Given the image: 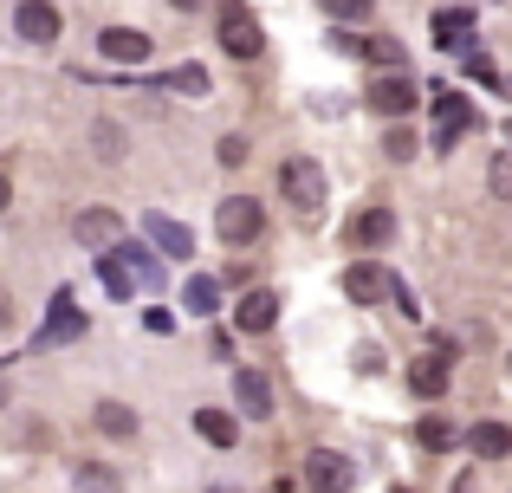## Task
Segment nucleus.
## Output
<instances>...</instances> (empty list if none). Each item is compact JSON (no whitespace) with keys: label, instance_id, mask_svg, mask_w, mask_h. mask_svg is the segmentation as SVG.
Instances as JSON below:
<instances>
[{"label":"nucleus","instance_id":"1","mask_svg":"<svg viewBox=\"0 0 512 493\" xmlns=\"http://www.w3.org/2000/svg\"><path fill=\"white\" fill-rule=\"evenodd\" d=\"M428 117H435V124H428V143H435V150H454L467 130H480V111L454 85H428Z\"/></svg>","mask_w":512,"mask_h":493},{"label":"nucleus","instance_id":"2","mask_svg":"<svg viewBox=\"0 0 512 493\" xmlns=\"http://www.w3.org/2000/svg\"><path fill=\"white\" fill-rule=\"evenodd\" d=\"M214 39H221L227 59H260V46H266V33H260L247 0H221V7H214Z\"/></svg>","mask_w":512,"mask_h":493},{"label":"nucleus","instance_id":"3","mask_svg":"<svg viewBox=\"0 0 512 493\" xmlns=\"http://www.w3.org/2000/svg\"><path fill=\"white\" fill-rule=\"evenodd\" d=\"M279 195H286L299 215H318V208H325V169H318V156H286V163H279Z\"/></svg>","mask_w":512,"mask_h":493},{"label":"nucleus","instance_id":"4","mask_svg":"<svg viewBox=\"0 0 512 493\" xmlns=\"http://www.w3.org/2000/svg\"><path fill=\"white\" fill-rule=\"evenodd\" d=\"M214 234H221L227 247H247L266 234V208L253 202V195H227L221 208H214Z\"/></svg>","mask_w":512,"mask_h":493},{"label":"nucleus","instance_id":"5","mask_svg":"<svg viewBox=\"0 0 512 493\" xmlns=\"http://www.w3.org/2000/svg\"><path fill=\"white\" fill-rule=\"evenodd\" d=\"M72 338H85V312L72 305V292H52V305H46V325H39V338H33V351H59V344H72Z\"/></svg>","mask_w":512,"mask_h":493},{"label":"nucleus","instance_id":"6","mask_svg":"<svg viewBox=\"0 0 512 493\" xmlns=\"http://www.w3.org/2000/svg\"><path fill=\"white\" fill-rule=\"evenodd\" d=\"M305 487L312 493H350L357 487V468H350V455H338V448H312L305 455Z\"/></svg>","mask_w":512,"mask_h":493},{"label":"nucleus","instance_id":"7","mask_svg":"<svg viewBox=\"0 0 512 493\" xmlns=\"http://www.w3.org/2000/svg\"><path fill=\"white\" fill-rule=\"evenodd\" d=\"M448 370H454V338H435V351L415 357V370H409L415 396H422V403H441V396H448Z\"/></svg>","mask_w":512,"mask_h":493},{"label":"nucleus","instance_id":"8","mask_svg":"<svg viewBox=\"0 0 512 493\" xmlns=\"http://www.w3.org/2000/svg\"><path fill=\"white\" fill-rule=\"evenodd\" d=\"M402 292V279L389 273V266H376V260H357V266H344V299H357V305H376V299H396Z\"/></svg>","mask_w":512,"mask_h":493},{"label":"nucleus","instance_id":"9","mask_svg":"<svg viewBox=\"0 0 512 493\" xmlns=\"http://www.w3.org/2000/svg\"><path fill=\"white\" fill-rule=\"evenodd\" d=\"M13 33H20L26 46H52V39L65 33V13L52 7V0H20V7H13Z\"/></svg>","mask_w":512,"mask_h":493},{"label":"nucleus","instance_id":"10","mask_svg":"<svg viewBox=\"0 0 512 493\" xmlns=\"http://www.w3.org/2000/svg\"><path fill=\"white\" fill-rule=\"evenodd\" d=\"M370 111L376 117H409V111H422V85H415V78H402V72L370 78Z\"/></svg>","mask_w":512,"mask_h":493},{"label":"nucleus","instance_id":"11","mask_svg":"<svg viewBox=\"0 0 512 493\" xmlns=\"http://www.w3.org/2000/svg\"><path fill=\"white\" fill-rule=\"evenodd\" d=\"M72 241L78 247H117V241H124V215H117V208H78V215H72Z\"/></svg>","mask_w":512,"mask_h":493},{"label":"nucleus","instance_id":"12","mask_svg":"<svg viewBox=\"0 0 512 493\" xmlns=\"http://www.w3.org/2000/svg\"><path fill=\"white\" fill-rule=\"evenodd\" d=\"M143 234H150V247L163 253V260H188V253H195V234H188L175 215H163V208H156V215H143Z\"/></svg>","mask_w":512,"mask_h":493},{"label":"nucleus","instance_id":"13","mask_svg":"<svg viewBox=\"0 0 512 493\" xmlns=\"http://www.w3.org/2000/svg\"><path fill=\"white\" fill-rule=\"evenodd\" d=\"M98 52L111 65H143V59H150V33H137V26H104Z\"/></svg>","mask_w":512,"mask_h":493},{"label":"nucleus","instance_id":"14","mask_svg":"<svg viewBox=\"0 0 512 493\" xmlns=\"http://www.w3.org/2000/svg\"><path fill=\"white\" fill-rule=\"evenodd\" d=\"M234 403H240V416H253V422L273 416V383H266V370H234Z\"/></svg>","mask_w":512,"mask_h":493},{"label":"nucleus","instance_id":"15","mask_svg":"<svg viewBox=\"0 0 512 493\" xmlns=\"http://www.w3.org/2000/svg\"><path fill=\"white\" fill-rule=\"evenodd\" d=\"M389 241H396V215H389L383 202H376V208H357V221H350V247L370 253V247H389Z\"/></svg>","mask_w":512,"mask_h":493},{"label":"nucleus","instance_id":"16","mask_svg":"<svg viewBox=\"0 0 512 493\" xmlns=\"http://www.w3.org/2000/svg\"><path fill=\"white\" fill-rule=\"evenodd\" d=\"M428 33H435V46L467 52V39H474V7H441L435 20H428Z\"/></svg>","mask_w":512,"mask_h":493},{"label":"nucleus","instance_id":"17","mask_svg":"<svg viewBox=\"0 0 512 493\" xmlns=\"http://www.w3.org/2000/svg\"><path fill=\"white\" fill-rule=\"evenodd\" d=\"M234 325L240 331H273L279 325V292H266V286H253L247 299H240V312H234Z\"/></svg>","mask_w":512,"mask_h":493},{"label":"nucleus","instance_id":"18","mask_svg":"<svg viewBox=\"0 0 512 493\" xmlns=\"http://www.w3.org/2000/svg\"><path fill=\"white\" fill-rule=\"evenodd\" d=\"M467 448H474L480 461H506L512 455V429L506 422H474V429H467Z\"/></svg>","mask_w":512,"mask_h":493},{"label":"nucleus","instance_id":"19","mask_svg":"<svg viewBox=\"0 0 512 493\" xmlns=\"http://www.w3.org/2000/svg\"><path fill=\"white\" fill-rule=\"evenodd\" d=\"M98 286L104 292H111V299H130V292H137V273H130V266H124V253H98Z\"/></svg>","mask_w":512,"mask_h":493},{"label":"nucleus","instance_id":"20","mask_svg":"<svg viewBox=\"0 0 512 493\" xmlns=\"http://www.w3.org/2000/svg\"><path fill=\"white\" fill-rule=\"evenodd\" d=\"M195 435H201V442H214V448H234L240 442V422L227 416V409H195Z\"/></svg>","mask_w":512,"mask_h":493},{"label":"nucleus","instance_id":"21","mask_svg":"<svg viewBox=\"0 0 512 493\" xmlns=\"http://www.w3.org/2000/svg\"><path fill=\"white\" fill-rule=\"evenodd\" d=\"M117 253H124V266H130V273H137V286H156V292H163V260H156V247L117 241Z\"/></svg>","mask_w":512,"mask_h":493},{"label":"nucleus","instance_id":"22","mask_svg":"<svg viewBox=\"0 0 512 493\" xmlns=\"http://www.w3.org/2000/svg\"><path fill=\"white\" fill-rule=\"evenodd\" d=\"M338 39H344V52H357V59H376V65H389V72L409 59V52H402L396 39H383V33H376V39H350V33H338Z\"/></svg>","mask_w":512,"mask_h":493},{"label":"nucleus","instance_id":"23","mask_svg":"<svg viewBox=\"0 0 512 493\" xmlns=\"http://www.w3.org/2000/svg\"><path fill=\"white\" fill-rule=\"evenodd\" d=\"M182 305H188L195 318H214V305H221V279H214V273H195V279L182 286Z\"/></svg>","mask_w":512,"mask_h":493},{"label":"nucleus","instance_id":"24","mask_svg":"<svg viewBox=\"0 0 512 493\" xmlns=\"http://www.w3.org/2000/svg\"><path fill=\"white\" fill-rule=\"evenodd\" d=\"M156 91H182V98H201V91H208V72H201V65H175V72L156 78Z\"/></svg>","mask_w":512,"mask_h":493},{"label":"nucleus","instance_id":"25","mask_svg":"<svg viewBox=\"0 0 512 493\" xmlns=\"http://www.w3.org/2000/svg\"><path fill=\"white\" fill-rule=\"evenodd\" d=\"M91 422H98L104 435H117V442H124V435H137V416H130V403H111V396L98 403V416H91Z\"/></svg>","mask_w":512,"mask_h":493},{"label":"nucleus","instance_id":"26","mask_svg":"<svg viewBox=\"0 0 512 493\" xmlns=\"http://www.w3.org/2000/svg\"><path fill=\"white\" fill-rule=\"evenodd\" d=\"M72 481H78V493H124V481H117V474L104 468V461H78Z\"/></svg>","mask_w":512,"mask_h":493},{"label":"nucleus","instance_id":"27","mask_svg":"<svg viewBox=\"0 0 512 493\" xmlns=\"http://www.w3.org/2000/svg\"><path fill=\"white\" fill-rule=\"evenodd\" d=\"M383 150H389V163H409V156L422 150V137H415V130H402V124H396V130H389V137H383Z\"/></svg>","mask_w":512,"mask_h":493},{"label":"nucleus","instance_id":"28","mask_svg":"<svg viewBox=\"0 0 512 493\" xmlns=\"http://www.w3.org/2000/svg\"><path fill=\"white\" fill-rule=\"evenodd\" d=\"M318 7H325L331 13V20H370V13H376V0H318Z\"/></svg>","mask_w":512,"mask_h":493},{"label":"nucleus","instance_id":"29","mask_svg":"<svg viewBox=\"0 0 512 493\" xmlns=\"http://www.w3.org/2000/svg\"><path fill=\"white\" fill-rule=\"evenodd\" d=\"M91 143H98V156H124V130H117L111 117H98V124H91Z\"/></svg>","mask_w":512,"mask_h":493},{"label":"nucleus","instance_id":"30","mask_svg":"<svg viewBox=\"0 0 512 493\" xmlns=\"http://www.w3.org/2000/svg\"><path fill=\"white\" fill-rule=\"evenodd\" d=\"M415 435H422V448H448V442H454V429H448L441 416H428V422H422Z\"/></svg>","mask_w":512,"mask_h":493},{"label":"nucleus","instance_id":"31","mask_svg":"<svg viewBox=\"0 0 512 493\" xmlns=\"http://www.w3.org/2000/svg\"><path fill=\"white\" fill-rule=\"evenodd\" d=\"M493 195H500V202H512V150L493 156Z\"/></svg>","mask_w":512,"mask_h":493},{"label":"nucleus","instance_id":"32","mask_svg":"<svg viewBox=\"0 0 512 493\" xmlns=\"http://www.w3.org/2000/svg\"><path fill=\"white\" fill-rule=\"evenodd\" d=\"M467 72H474L480 85H500V72H493V59H487V52H467Z\"/></svg>","mask_w":512,"mask_h":493},{"label":"nucleus","instance_id":"33","mask_svg":"<svg viewBox=\"0 0 512 493\" xmlns=\"http://www.w3.org/2000/svg\"><path fill=\"white\" fill-rule=\"evenodd\" d=\"M143 325H150V331H163V338H169V331H175V318L163 312V305H150V312H143Z\"/></svg>","mask_w":512,"mask_h":493},{"label":"nucleus","instance_id":"34","mask_svg":"<svg viewBox=\"0 0 512 493\" xmlns=\"http://www.w3.org/2000/svg\"><path fill=\"white\" fill-rule=\"evenodd\" d=\"M13 325V299H7V292H0V331H7Z\"/></svg>","mask_w":512,"mask_h":493},{"label":"nucleus","instance_id":"35","mask_svg":"<svg viewBox=\"0 0 512 493\" xmlns=\"http://www.w3.org/2000/svg\"><path fill=\"white\" fill-rule=\"evenodd\" d=\"M7 195H13V189H7V169H0V208H7Z\"/></svg>","mask_w":512,"mask_h":493},{"label":"nucleus","instance_id":"36","mask_svg":"<svg viewBox=\"0 0 512 493\" xmlns=\"http://www.w3.org/2000/svg\"><path fill=\"white\" fill-rule=\"evenodd\" d=\"M0 403H7V364H0Z\"/></svg>","mask_w":512,"mask_h":493},{"label":"nucleus","instance_id":"37","mask_svg":"<svg viewBox=\"0 0 512 493\" xmlns=\"http://www.w3.org/2000/svg\"><path fill=\"white\" fill-rule=\"evenodd\" d=\"M175 7H182V13H195V7H201V0H175Z\"/></svg>","mask_w":512,"mask_h":493},{"label":"nucleus","instance_id":"38","mask_svg":"<svg viewBox=\"0 0 512 493\" xmlns=\"http://www.w3.org/2000/svg\"><path fill=\"white\" fill-rule=\"evenodd\" d=\"M208 493H240V487H208Z\"/></svg>","mask_w":512,"mask_h":493},{"label":"nucleus","instance_id":"39","mask_svg":"<svg viewBox=\"0 0 512 493\" xmlns=\"http://www.w3.org/2000/svg\"><path fill=\"white\" fill-rule=\"evenodd\" d=\"M389 493H409V487H389Z\"/></svg>","mask_w":512,"mask_h":493},{"label":"nucleus","instance_id":"40","mask_svg":"<svg viewBox=\"0 0 512 493\" xmlns=\"http://www.w3.org/2000/svg\"><path fill=\"white\" fill-rule=\"evenodd\" d=\"M506 98H512V85H506Z\"/></svg>","mask_w":512,"mask_h":493}]
</instances>
